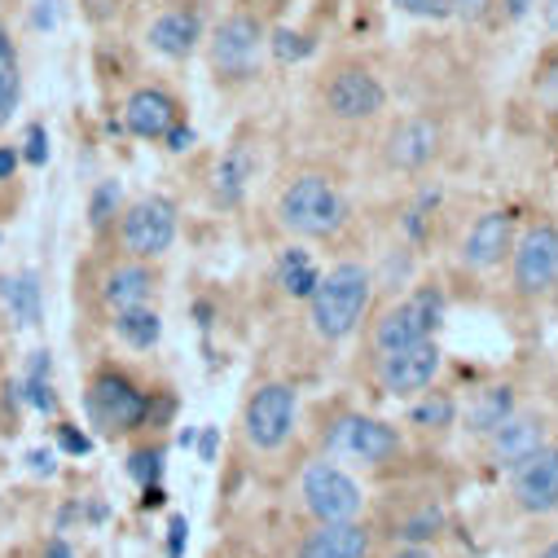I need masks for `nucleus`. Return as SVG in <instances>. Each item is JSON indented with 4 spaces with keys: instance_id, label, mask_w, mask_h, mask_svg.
Masks as SVG:
<instances>
[{
    "instance_id": "17",
    "label": "nucleus",
    "mask_w": 558,
    "mask_h": 558,
    "mask_svg": "<svg viewBox=\"0 0 558 558\" xmlns=\"http://www.w3.org/2000/svg\"><path fill=\"white\" fill-rule=\"evenodd\" d=\"M369 554V532L356 527L352 519L343 523H322L317 532H308L300 558H365Z\"/></svg>"
},
{
    "instance_id": "6",
    "label": "nucleus",
    "mask_w": 558,
    "mask_h": 558,
    "mask_svg": "<svg viewBox=\"0 0 558 558\" xmlns=\"http://www.w3.org/2000/svg\"><path fill=\"white\" fill-rule=\"evenodd\" d=\"M440 313H445L440 291H417L413 300H404L391 313H383V322L374 326V348L378 352H396V348H409L417 339H432V330L440 326Z\"/></svg>"
},
{
    "instance_id": "18",
    "label": "nucleus",
    "mask_w": 558,
    "mask_h": 558,
    "mask_svg": "<svg viewBox=\"0 0 558 558\" xmlns=\"http://www.w3.org/2000/svg\"><path fill=\"white\" fill-rule=\"evenodd\" d=\"M436 142H440V128L432 119H409L404 128H396L391 146H387V159H391V168L413 172V168H423L436 155Z\"/></svg>"
},
{
    "instance_id": "5",
    "label": "nucleus",
    "mask_w": 558,
    "mask_h": 558,
    "mask_svg": "<svg viewBox=\"0 0 558 558\" xmlns=\"http://www.w3.org/2000/svg\"><path fill=\"white\" fill-rule=\"evenodd\" d=\"M295 413H300V400L287 383L259 387L246 404V440L255 449H282L295 432Z\"/></svg>"
},
{
    "instance_id": "28",
    "label": "nucleus",
    "mask_w": 558,
    "mask_h": 558,
    "mask_svg": "<svg viewBox=\"0 0 558 558\" xmlns=\"http://www.w3.org/2000/svg\"><path fill=\"white\" fill-rule=\"evenodd\" d=\"M409 417H413L417 427H449V423H453V400L436 396V400H427V404H413Z\"/></svg>"
},
{
    "instance_id": "12",
    "label": "nucleus",
    "mask_w": 558,
    "mask_h": 558,
    "mask_svg": "<svg viewBox=\"0 0 558 558\" xmlns=\"http://www.w3.org/2000/svg\"><path fill=\"white\" fill-rule=\"evenodd\" d=\"M514 497L532 514L558 510V449H545L541 445L532 458H523L514 466Z\"/></svg>"
},
{
    "instance_id": "19",
    "label": "nucleus",
    "mask_w": 558,
    "mask_h": 558,
    "mask_svg": "<svg viewBox=\"0 0 558 558\" xmlns=\"http://www.w3.org/2000/svg\"><path fill=\"white\" fill-rule=\"evenodd\" d=\"M510 216L506 211H488V216H480L475 220V229H471V238H466V264L471 268H488V264H497L501 259V251H506V242H510Z\"/></svg>"
},
{
    "instance_id": "27",
    "label": "nucleus",
    "mask_w": 558,
    "mask_h": 558,
    "mask_svg": "<svg viewBox=\"0 0 558 558\" xmlns=\"http://www.w3.org/2000/svg\"><path fill=\"white\" fill-rule=\"evenodd\" d=\"M114 211H119V185H114V181H101V185L93 190V203H88L93 229H106V225L114 220Z\"/></svg>"
},
{
    "instance_id": "13",
    "label": "nucleus",
    "mask_w": 558,
    "mask_h": 558,
    "mask_svg": "<svg viewBox=\"0 0 558 558\" xmlns=\"http://www.w3.org/2000/svg\"><path fill=\"white\" fill-rule=\"evenodd\" d=\"M177 123H181V110H177V101L163 88H136V93H128L123 128L132 136H142V142H163Z\"/></svg>"
},
{
    "instance_id": "34",
    "label": "nucleus",
    "mask_w": 558,
    "mask_h": 558,
    "mask_svg": "<svg viewBox=\"0 0 558 558\" xmlns=\"http://www.w3.org/2000/svg\"><path fill=\"white\" fill-rule=\"evenodd\" d=\"M23 146H27L23 155H27V163H32V168H40V163L49 159V146H45V128H40V123H32V132H27V142H23Z\"/></svg>"
},
{
    "instance_id": "21",
    "label": "nucleus",
    "mask_w": 558,
    "mask_h": 558,
    "mask_svg": "<svg viewBox=\"0 0 558 558\" xmlns=\"http://www.w3.org/2000/svg\"><path fill=\"white\" fill-rule=\"evenodd\" d=\"M536 449H541V423L536 417H506V423L493 432V453H497L501 466H519Z\"/></svg>"
},
{
    "instance_id": "9",
    "label": "nucleus",
    "mask_w": 558,
    "mask_h": 558,
    "mask_svg": "<svg viewBox=\"0 0 558 558\" xmlns=\"http://www.w3.org/2000/svg\"><path fill=\"white\" fill-rule=\"evenodd\" d=\"M436 374H440V348H436L432 339H417V343H409V348L383 352V361H378V383H383V391H391V396L423 391V387H432Z\"/></svg>"
},
{
    "instance_id": "7",
    "label": "nucleus",
    "mask_w": 558,
    "mask_h": 558,
    "mask_svg": "<svg viewBox=\"0 0 558 558\" xmlns=\"http://www.w3.org/2000/svg\"><path fill=\"white\" fill-rule=\"evenodd\" d=\"M259 49H264L259 23H255L251 14H233V19H225V23L216 27L207 53H211L216 75H225V80H246V75L255 71V62H259Z\"/></svg>"
},
{
    "instance_id": "41",
    "label": "nucleus",
    "mask_w": 558,
    "mask_h": 558,
    "mask_svg": "<svg viewBox=\"0 0 558 558\" xmlns=\"http://www.w3.org/2000/svg\"><path fill=\"white\" fill-rule=\"evenodd\" d=\"M181 545H185V519H172V558H181Z\"/></svg>"
},
{
    "instance_id": "16",
    "label": "nucleus",
    "mask_w": 558,
    "mask_h": 558,
    "mask_svg": "<svg viewBox=\"0 0 558 558\" xmlns=\"http://www.w3.org/2000/svg\"><path fill=\"white\" fill-rule=\"evenodd\" d=\"M150 291H155V272L146 268V259H123V264L106 268V277H101V304L110 313L150 304Z\"/></svg>"
},
{
    "instance_id": "22",
    "label": "nucleus",
    "mask_w": 558,
    "mask_h": 558,
    "mask_svg": "<svg viewBox=\"0 0 558 558\" xmlns=\"http://www.w3.org/2000/svg\"><path fill=\"white\" fill-rule=\"evenodd\" d=\"M251 177H255V155H251V146H229V155H225L220 168H216V203H220V207H238L242 194H246V185H251Z\"/></svg>"
},
{
    "instance_id": "37",
    "label": "nucleus",
    "mask_w": 558,
    "mask_h": 558,
    "mask_svg": "<svg viewBox=\"0 0 558 558\" xmlns=\"http://www.w3.org/2000/svg\"><path fill=\"white\" fill-rule=\"evenodd\" d=\"M40 558H80V554H75V545H71V541L53 536V541L45 545V554H40Z\"/></svg>"
},
{
    "instance_id": "1",
    "label": "nucleus",
    "mask_w": 558,
    "mask_h": 558,
    "mask_svg": "<svg viewBox=\"0 0 558 558\" xmlns=\"http://www.w3.org/2000/svg\"><path fill=\"white\" fill-rule=\"evenodd\" d=\"M369 291H374V282H369V272L361 264H339L335 272H326L322 282H317V291L308 295V304H313V330L322 339L352 335L356 322L369 308Z\"/></svg>"
},
{
    "instance_id": "23",
    "label": "nucleus",
    "mask_w": 558,
    "mask_h": 558,
    "mask_svg": "<svg viewBox=\"0 0 558 558\" xmlns=\"http://www.w3.org/2000/svg\"><path fill=\"white\" fill-rule=\"evenodd\" d=\"M19 106H23V62H19V45L10 27L0 23V128L14 119Z\"/></svg>"
},
{
    "instance_id": "43",
    "label": "nucleus",
    "mask_w": 558,
    "mask_h": 558,
    "mask_svg": "<svg viewBox=\"0 0 558 558\" xmlns=\"http://www.w3.org/2000/svg\"><path fill=\"white\" fill-rule=\"evenodd\" d=\"M545 27L558 32V0H549V5H545Z\"/></svg>"
},
{
    "instance_id": "20",
    "label": "nucleus",
    "mask_w": 558,
    "mask_h": 558,
    "mask_svg": "<svg viewBox=\"0 0 558 558\" xmlns=\"http://www.w3.org/2000/svg\"><path fill=\"white\" fill-rule=\"evenodd\" d=\"M0 304L10 308L14 326H40L45 304H40L36 272H5V277H0Z\"/></svg>"
},
{
    "instance_id": "26",
    "label": "nucleus",
    "mask_w": 558,
    "mask_h": 558,
    "mask_svg": "<svg viewBox=\"0 0 558 558\" xmlns=\"http://www.w3.org/2000/svg\"><path fill=\"white\" fill-rule=\"evenodd\" d=\"M510 413H514V396H510V387H488V391L471 404L466 423H471V432H497Z\"/></svg>"
},
{
    "instance_id": "8",
    "label": "nucleus",
    "mask_w": 558,
    "mask_h": 558,
    "mask_svg": "<svg viewBox=\"0 0 558 558\" xmlns=\"http://www.w3.org/2000/svg\"><path fill=\"white\" fill-rule=\"evenodd\" d=\"M361 488L330 462H313L304 471V506L322 519V523H343L361 514Z\"/></svg>"
},
{
    "instance_id": "42",
    "label": "nucleus",
    "mask_w": 558,
    "mask_h": 558,
    "mask_svg": "<svg viewBox=\"0 0 558 558\" xmlns=\"http://www.w3.org/2000/svg\"><path fill=\"white\" fill-rule=\"evenodd\" d=\"M198 453H203V462H211V453H216V432H207V436H203Z\"/></svg>"
},
{
    "instance_id": "35",
    "label": "nucleus",
    "mask_w": 558,
    "mask_h": 558,
    "mask_svg": "<svg viewBox=\"0 0 558 558\" xmlns=\"http://www.w3.org/2000/svg\"><path fill=\"white\" fill-rule=\"evenodd\" d=\"M449 14L466 19V23H480L488 14V0H449Z\"/></svg>"
},
{
    "instance_id": "32",
    "label": "nucleus",
    "mask_w": 558,
    "mask_h": 558,
    "mask_svg": "<svg viewBox=\"0 0 558 558\" xmlns=\"http://www.w3.org/2000/svg\"><path fill=\"white\" fill-rule=\"evenodd\" d=\"M536 97H541V106L549 110V114H558V62L541 75V84H536Z\"/></svg>"
},
{
    "instance_id": "15",
    "label": "nucleus",
    "mask_w": 558,
    "mask_h": 558,
    "mask_svg": "<svg viewBox=\"0 0 558 558\" xmlns=\"http://www.w3.org/2000/svg\"><path fill=\"white\" fill-rule=\"evenodd\" d=\"M326 101H330V110H335L339 119H369V114L383 110V84H378L369 71L348 66V71L335 75Z\"/></svg>"
},
{
    "instance_id": "3",
    "label": "nucleus",
    "mask_w": 558,
    "mask_h": 558,
    "mask_svg": "<svg viewBox=\"0 0 558 558\" xmlns=\"http://www.w3.org/2000/svg\"><path fill=\"white\" fill-rule=\"evenodd\" d=\"M177 242V207L159 194L119 211V251L128 259H159Z\"/></svg>"
},
{
    "instance_id": "10",
    "label": "nucleus",
    "mask_w": 558,
    "mask_h": 558,
    "mask_svg": "<svg viewBox=\"0 0 558 558\" xmlns=\"http://www.w3.org/2000/svg\"><path fill=\"white\" fill-rule=\"evenodd\" d=\"M400 449L396 432L374 417H339L326 436V453L330 458H356V462H387Z\"/></svg>"
},
{
    "instance_id": "38",
    "label": "nucleus",
    "mask_w": 558,
    "mask_h": 558,
    "mask_svg": "<svg viewBox=\"0 0 558 558\" xmlns=\"http://www.w3.org/2000/svg\"><path fill=\"white\" fill-rule=\"evenodd\" d=\"M163 142H168V150H190V142H194V132L177 123V128H172V132L163 136Z\"/></svg>"
},
{
    "instance_id": "31",
    "label": "nucleus",
    "mask_w": 558,
    "mask_h": 558,
    "mask_svg": "<svg viewBox=\"0 0 558 558\" xmlns=\"http://www.w3.org/2000/svg\"><path fill=\"white\" fill-rule=\"evenodd\" d=\"M396 10L417 19H449V0H396Z\"/></svg>"
},
{
    "instance_id": "30",
    "label": "nucleus",
    "mask_w": 558,
    "mask_h": 558,
    "mask_svg": "<svg viewBox=\"0 0 558 558\" xmlns=\"http://www.w3.org/2000/svg\"><path fill=\"white\" fill-rule=\"evenodd\" d=\"M440 523H445V514H440V510H423L413 523H404V532H400V536H404V541H427V536H436V527H440Z\"/></svg>"
},
{
    "instance_id": "39",
    "label": "nucleus",
    "mask_w": 558,
    "mask_h": 558,
    "mask_svg": "<svg viewBox=\"0 0 558 558\" xmlns=\"http://www.w3.org/2000/svg\"><path fill=\"white\" fill-rule=\"evenodd\" d=\"M501 5H506V19H510V23H519V19H527V14H532L536 0H501Z\"/></svg>"
},
{
    "instance_id": "14",
    "label": "nucleus",
    "mask_w": 558,
    "mask_h": 558,
    "mask_svg": "<svg viewBox=\"0 0 558 558\" xmlns=\"http://www.w3.org/2000/svg\"><path fill=\"white\" fill-rule=\"evenodd\" d=\"M203 40V19L198 10H163L150 27H146V45L168 58V62H185Z\"/></svg>"
},
{
    "instance_id": "11",
    "label": "nucleus",
    "mask_w": 558,
    "mask_h": 558,
    "mask_svg": "<svg viewBox=\"0 0 558 558\" xmlns=\"http://www.w3.org/2000/svg\"><path fill=\"white\" fill-rule=\"evenodd\" d=\"M554 282H558V229L536 225L523 233V242L514 251V287L523 295H536Z\"/></svg>"
},
{
    "instance_id": "40",
    "label": "nucleus",
    "mask_w": 558,
    "mask_h": 558,
    "mask_svg": "<svg viewBox=\"0 0 558 558\" xmlns=\"http://www.w3.org/2000/svg\"><path fill=\"white\" fill-rule=\"evenodd\" d=\"M14 172H19V155L10 146H0V181H10Z\"/></svg>"
},
{
    "instance_id": "36",
    "label": "nucleus",
    "mask_w": 558,
    "mask_h": 558,
    "mask_svg": "<svg viewBox=\"0 0 558 558\" xmlns=\"http://www.w3.org/2000/svg\"><path fill=\"white\" fill-rule=\"evenodd\" d=\"M58 445H62L66 453H75V458H84V453H88V440H84L75 427H58Z\"/></svg>"
},
{
    "instance_id": "25",
    "label": "nucleus",
    "mask_w": 558,
    "mask_h": 558,
    "mask_svg": "<svg viewBox=\"0 0 558 558\" xmlns=\"http://www.w3.org/2000/svg\"><path fill=\"white\" fill-rule=\"evenodd\" d=\"M114 335H119L128 348H136V352H150V348L159 343V335H163V322H159V313H155L150 304L123 308V313H114Z\"/></svg>"
},
{
    "instance_id": "2",
    "label": "nucleus",
    "mask_w": 558,
    "mask_h": 558,
    "mask_svg": "<svg viewBox=\"0 0 558 558\" xmlns=\"http://www.w3.org/2000/svg\"><path fill=\"white\" fill-rule=\"evenodd\" d=\"M282 225L304 233V238H330L343 229L348 220V203L339 198V190L326 177H300L287 194H282Z\"/></svg>"
},
{
    "instance_id": "33",
    "label": "nucleus",
    "mask_w": 558,
    "mask_h": 558,
    "mask_svg": "<svg viewBox=\"0 0 558 558\" xmlns=\"http://www.w3.org/2000/svg\"><path fill=\"white\" fill-rule=\"evenodd\" d=\"M128 471H132V480H142V484L150 488V484L159 480V453H136Z\"/></svg>"
},
{
    "instance_id": "4",
    "label": "nucleus",
    "mask_w": 558,
    "mask_h": 558,
    "mask_svg": "<svg viewBox=\"0 0 558 558\" xmlns=\"http://www.w3.org/2000/svg\"><path fill=\"white\" fill-rule=\"evenodd\" d=\"M84 409H88V423H93L97 432H106V436H123V432H132V427H142L146 413H150L146 396L136 391L123 374H110V369L88 383Z\"/></svg>"
},
{
    "instance_id": "45",
    "label": "nucleus",
    "mask_w": 558,
    "mask_h": 558,
    "mask_svg": "<svg viewBox=\"0 0 558 558\" xmlns=\"http://www.w3.org/2000/svg\"><path fill=\"white\" fill-rule=\"evenodd\" d=\"M541 558H558V541H554V545H549V549H545Z\"/></svg>"
},
{
    "instance_id": "24",
    "label": "nucleus",
    "mask_w": 558,
    "mask_h": 558,
    "mask_svg": "<svg viewBox=\"0 0 558 558\" xmlns=\"http://www.w3.org/2000/svg\"><path fill=\"white\" fill-rule=\"evenodd\" d=\"M277 282H282V291L291 300H308L322 282V272L304 246H291V251H282V264H277Z\"/></svg>"
},
{
    "instance_id": "29",
    "label": "nucleus",
    "mask_w": 558,
    "mask_h": 558,
    "mask_svg": "<svg viewBox=\"0 0 558 558\" xmlns=\"http://www.w3.org/2000/svg\"><path fill=\"white\" fill-rule=\"evenodd\" d=\"M313 53V40H304L300 32H277L272 36V58L277 62H304Z\"/></svg>"
},
{
    "instance_id": "44",
    "label": "nucleus",
    "mask_w": 558,
    "mask_h": 558,
    "mask_svg": "<svg viewBox=\"0 0 558 558\" xmlns=\"http://www.w3.org/2000/svg\"><path fill=\"white\" fill-rule=\"evenodd\" d=\"M396 558H432L427 549H404V554H396Z\"/></svg>"
}]
</instances>
